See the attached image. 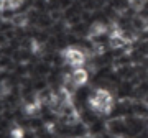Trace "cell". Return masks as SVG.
Here are the masks:
<instances>
[{"mask_svg":"<svg viewBox=\"0 0 148 138\" xmlns=\"http://www.w3.org/2000/svg\"><path fill=\"white\" fill-rule=\"evenodd\" d=\"M89 107L95 113H110L112 107H114V100H112L110 92L106 89L95 90V94L89 99Z\"/></svg>","mask_w":148,"mask_h":138,"instance_id":"obj_1","label":"cell"},{"mask_svg":"<svg viewBox=\"0 0 148 138\" xmlns=\"http://www.w3.org/2000/svg\"><path fill=\"white\" fill-rule=\"evenodd\" d=\"M61 56L73 68H81L86 63V58H87L84 53V49H81V48H66L61 53Z\"/></svg>","mask_w":148,"mask_h":138,"instance_id":"obj_2","label":"cell"},{"mask_svg":"<svg viewBox=\"0 0 148 138\" xmlns=\"http://www.w3.org/2000/svg\"><path fill=\"white\" fill-rule=\"evenodd\" d=\"M71 76H73V79L76 81V84L77 85H84L86 82H87V79H89L87 71H86L82 66H81V68H74V71L71 72Z\"/></svg>","mask_w":148,"mask_h":138,"instance_id":"obj_3","label":"cell"},{"mask_svg":"<svg viewBox=\"0 0 148 138\" xmlns=\"http://www.w3.org/2000/svg\"><path fill=\"white\" fill-rule=\"evenodd\" d=\"M107 128H109V130H110L114 135H117V133H122L123 130H127L125 123L122 122V120H119V118H115V120H112V122L107 123Z\"/></svg>","mask_w":148,"mask_h":138,"instance_id":"obj_4","label":"cell"},{"mask_svg":"<svg viewBox=\"0 0 148 138\" xmlns=\"http://www.w3.org/2000/svg\"><path fill=\"white\" fill-rule=\"evenodd\" d=\"M27 15H13V18H12V23L13 25H16V27H23V25H27Z\"/></svg>","mask_w":148,"mask_h":138,"instance_id":"obj_5","label":"cell"},{"mask_svg":"<svg viewBox=\"0 0 148 138\" xmlns=\"http://www.w3.org/2000/svg\"><path fill=\"white\" fill-rule=\"evenodd\" d=\"M23 128H20V127H15V128H12V137H23V132H21Z\"/></svg>","mask_w":148,"mask_h":138,"instance_id":"obj_6","label":"cell"}]
</instances>
